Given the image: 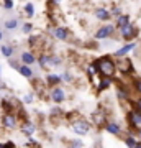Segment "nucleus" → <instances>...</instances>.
<instances>
[{
	"mask_svg": "<svg viewBox=\"0 0 141 148\" xmlns=\"http://www.w3.org/2000/svg\"><path fill=\"white\" fill-rule=\"evenodd\" d=\"M94 64H95V68H97V71H99V74L102 77H110L112 79L115 76V73L118 71L116 69V61H113L110 56H102Z\"/></svg>",
	"mask_w": 141,
	"mask_h": 148,
	"instance_id": "obj_1",
	"label": "nucleus"
},
{
	"mask_svg": "<svg viewBox=\"0 0 141 148\" xmlns=\"http://www.w3.org/2000/svg\"><path fill=\"white\" fill-rule=\"evenodd\" d=\"M71 127L77 135H87L90 132V122H87L85 119H74L71 122Z\"/></svg>",
	"mask_w": 141,
	"mask_h": 148,
	"instance_id": "obj_2",
	"label": "nucleus"
},
{
	"mask_svg": "<svg viewBox=\"0 0 141 148\" xmlns=\"http://www.w3.org/2000/svg\"><path fill=\"white\" fill-rule=\"evenodd\" d=\"M18 115L15 112H5L2 115V127L7 128V130H13V128L18 127Z\"/></svg>",
	"mask_w": 141,
	"mask_h": 148,
	"instance_id": "obj_3",
	"label": "nucleus"
},
{
	"mask_svg": "<svg viewBox=\"0 0 141 148\" xmlns=\"http://www.w3.org/2000/svg\"><path fill=\"white\" fill-rule=\"evenodd\" d=\"M49 97H51V101L54 102V104H61V102L66 101V90H64L63 87H59V86L51 87V90H49Z\"/></svg>",
	"mask_w": 141,
	"mask_h": 148,
	"instance_id": "obj_4",
	"label": "nucleus"
},
{
	"mask_svg": "<svg viewBox=\"0 0 141 148\" xmlns=\"http://www.w3.org/2000/svg\"><path fill=\"white\" fill-rule=\"evenodd\" d=\"M136 35H138V27L133 25V23L126 25L125 28H121V30H120V36L123 38L125 41H128V40H135Z\"/></svg>",
	"mask_w": 141,
	"mask_h": 148,
	"instance_id": "obj_5",
	"label": "nucleus"
},
{
	"mask_svg": "<svg viewBox=\"0 0 141 148\" xmlns=\"http://www.w3.org/2000/svg\"><path fill=\"white\" fill-rule=\"evenodd\" d=\"M116 27L113 25H105V27H100L97 32H95V40H105V38H110L113 33H115Z\"/></svg>",
	"mask_w": 141,
	"mask_h": 148,
	"instance_id": "obj_6",
	"label": "nucleus"
},
{
	"mask_svg": "<svg viewBox=\"0 0 141 148\" xmlns=\"http://www.w3.org/2000/svg\"><path fill=\"white\" fill-rule=\"evenodd\" d=\"M116 69L120 71L123 76H126V74H130L131 71H133V64H131V61L128 58H118V61H116Z\"/></svg>",
	"mask_w": 141,
	"mask_h": 148,
	"instance_id": "obj_7",
	"label": "nucleus"
},
{
	"mask_svg": "<svg viewBox=\"0 0 141 148\" xmlns=\"http://www.w3.org/2000/svg\"><path fill=\"white\" fill-rule=\"evenodd\" d=\"M51 35L54 40H61V41H66L69 38V30L67 28L61 27V25H56V27L51 28Z\"/></svg>",
	"mask_w": 141,
	"mask_h": 148,
	"instance_id": "obj_8",
	"label": "nucleus"
},
{
	"mask_svg": "<svg viewBox=\"0 0 141 148\" xmlns=\"http://www.w3.org/2000/svg\"><path fill=\"white\" fill-rule=\"evenodd\" d=\"M20 132L23 133V135H26V137H31V135L36 133V125H35L31 120H23L21 125H20Z\"/></svg>",
	"mask_w": 141,
	"mask_h": 148,
	"instance_id": "obj_9",
	"label": "nucleus"
},
{
	"mask_svg": "<svg viewBox=\"0 0 141 148\" xmlns=\"http://www.w3.org/2000/svg\"><path fill=\"white\" fill-rule=\"evenodd\" d=\"M128 119H130V123L133 125L135 128H140L141 127V112L133 109V110L128 114Z\"/></svg>",
	"mask_w": 141,
	"mask_h": 148,
	"instance_id": "obj_10",
	"label": "nucleus"
},
{
	"mask_svg": "<svg viewBox=\"0 0 141 148\" xmlns=\"http://www.w3.org/2000/svg\"><path fill=\"white\" fill-rule=\"evenodd\" d=\"M94 15H95V18L100 20V21H108L110 18L113 16V15H112V12L107 10V8H95Z\"/></svg>",
	"mask_w": 141,
	"mask_h": 148,
	"instance_id": "obj_11",
	"label": "nucleus"
},
{
	"mask_svg": "<svg viewBox=\"0 0 141 148\" xmlns=\"http://www.w3.org/2000/svg\"><path fill=\"white\" fill-rule=\"evenodd\" d=\"M105 130H107L110 135H120V133H121L120 123H116V122H112V120H108L107 123H105Z\"/></svg>",
	"mask_w": 141,
	"mask_h": 148,
	"instance_id": "obj_12",
	"label": "nucleus"
},
{
	"mask_svg": "<svg viewBox=\"0 0 141 148\" xmlns=\"http://www.w3.org/2000/svg\"><path fill=\"white\" fill-rule=\"evenodd\" d=\"M38 64L41 69H48V68H52L51 66V54H44L41 53L38 56Z\"/></svg>",
	"mask_w": 141,
	"mask_h": 148,
	"instance_id": "obj_13",
	"label": "nucleus"
},
{
	"mask_svg": "<svg viewBox=\"0 0 141 148\" xmlns=\"http://www.w3.org/2000/svg\"><path fill=\"white\" fill-rule=\"evenodd\" d=\"M135 48H136V43H128V45H125V46H121L120 49H116L115 56L116 58H123V56H126L130 51H133Z\"/></svg>",
	"mask_w": 141,
	"mask_h": 148,
	"instance_id": "obj_14",
	"label": "nucleus"
},
{
	"mask_svg": "<svg viewBox=\"0 0 141 148\" xmlns=\"http://www.w3.org/2000/svg\"><path fill=\"white\" fill-rule=\"evenodd\" d=\"M107 122H108V120L105 119V112L102 110V109L94 114V123L97 125V127H102V125L105 127V123H107Z\"/></svg>",
	"mask_w": 141,
	"mask_h": 148,
	"instance_id": "obj_15",
	"label": "nucleus"
},
{
	"mask_svg": "<svg viewBox=\"0 0 141 148\" xmlns=\"http://www.w3.org/2000/svg\"><path fill=\"white\" fill-rule=\"evenodd\" d=\"M20 59H21V63H23V64H28V66H31L35 61H38L31 51H23V53L20 54Z\"/></svg>",
	"mask_w": 141,
	"mask_h": 148,
	"instance_id": "obj_16",
	"label": "nucleus"
},
{
	"mask_svg": "<svg viewBox=\"0 0 141 148\" xmlns=\"http://www.w3.org/2000/svg\"><path fill=\"white\" fill-rule=\"evenodd\" d=\"M61 81H63V76H58V74H49L46 77V84L51 86V87H56V86L61 84Z\"/></svg>",
	"mask_w": 141,
	"mask_h": 148,
	"instance_id": "obj_17",
	"label": "nucleus"
},
{
	"mask_svg": "<svg viewBox=\"0 0 141 148\" xmlns=\"http://www.w3.org/2000/svg\"><path fill=\"white\" fill-rule=\"evenodd\" d=\"M131 21H130V16L128 15H120L118 18H116V30H121V28H125L126 25H130Z\"/></svg>",
	"mask_w": 141,
	"mask_h": 148,
	"instance_id": "obj_18",
	"label": "nucleus"
},
{
	"mask_svg": "<svg viewBox=\"0 0 141 148\" xmlns=\"http://www.w3.org/2000/svg\"><path fill=\"white\" fill-rule=\"evenodd\" d=\"M18 73H20L23 77H26V79H31L33 77V71L28 64H21L20 68H18Z\"/></svg>",
	"mask_w": 141,
	"mask_h": 148,
	"instance_id": "obj_19",
	"label": "nucleus"
},
{
	"mask_svg": "<svg viewBox=\"0 0 141 148\" xmlns=\"http://www.w3.org/2000/svg\"><path fill=\"white\" fill-rule=\"evenodd\" d=\"M110 84H112V79H110V77H102L99 86H97V90H99V92H104L105 89L110 87Z\"/></svg>",
	"mask_w": 141,
	"mask_h": 148,
	"instance_id": "obj_20",
	"label": "nucleus"
},
{
	"mask_svg": "<svg viewBox=\"0 0 141 148\" xmlns=\"http://www.w3.org/2000/svg\"><path fill=\"white\" fill-rule=\"evenodd\" d=\"M0 51H2V56H3V58H12V54H13V46H10V45H2Z\"/></svg>",
	"mask_w": 141,
	"mask_h": 148,
	"instance_id": "obj_21",
	"label": "nucleus"
},
{
	"mask_svg": "<svg viewBox=\"0 0 141 148\" xmlns=\"http://www.w3.org/2000/svg\"><path fill=\"white\" fill-rule=\"evenodd\" d=\"M136 143H138V142H136L135 137H131V135H126V137H125V145H126L128 148H135Z\"/></svg>",
	"mask_w": 141,
	"mask_h": 148,
	"instance_id": "obj_22",
	"label": "nucleus"
},
{
	"mask_svg": "<svg viewBox=\"0 0 141 148\" xmlns=\"http://www.w3.org/2000/svg\"><path fill=\"white\" fill-rule=\"evenodd\" d=\"M23 10H25V15L26 16H33V15H35V7H33V3H30V2L25 5Z\"/></svg>",
	"mask_w": 141,
	"mask_h": 148,
	"instance_id": "obj_23",
	"label": "nucleus"
},
{
	"mask_svg": "<svg viewBox=\"0 0 141 148\" xmlns=\"http://www.w3.org/2000/svg\"><path fill=\"white\" fill-rule=\"evenodd\" d=\"M16 27H18V20H15V18H13V20H7L5 21V28H7V30H15Z\"/></svg>",
	"mask_w": 141,
	"mask_h": 148,
	"instance_id": "obj_24",
	"label": "nucleus"
},
{
	"mask_svg": "<svg viewBox=\"0 0 141 148\" xmlns=\"http://www.w3.org/2000/svg\"><path fill=\"white\" fill-rule=\"evenodd\" d=\"M21 32L25 33V35H30V33L33 32V23H30V21L23 23V27H21Z\"/></svg>",
	"mask_w": 141,
	"mask_h": 148,
	"instance_id": "obj_25",
	"label": "nucleus"
},
{
	"mask_svg": "<svg viewBox=\"0 0 141 148\" xmlns=\"http://www.w3.org/2000/svg\"><path fill=\"white\" fill-rule=\"evenodd\" d=\"M61 63H63L61 56H58V54H51V66L52 68H54V66H59Z\"/></svg>",
	"mask_w": 141,
	"mask_h": 148,
	"instance_id": "obj_26",
	"label": "nucleus"
},
{
	"mask_svg": "<svg viewBox=\"0 0 141 148\" xmlns=\"http://www.w3.org/2000/svg\"><path fill=\"white\" fill-rule=\"evenodd\" d=\"M133 87H135V90L141 95V77H136V79L133 81Z\"/></svg>",
	"mask_w": 141,
	"mask_h": 148,
	"instance_id": "obj_27",
	"label": "nucleus"
},
{
	"mask_svg": "<svg viewBox=\"0 0 141 148\" xmlns=\"http://www.w3.org/2000/svg\"><path fill=\"white\" fill-rule=\"evenodd\" d=\"M2 7H3L5 10H12V8H13V0H3V2H2Z\"/></svg>",
	"mask_w": 141,
	"mask_h": 148,
	"instance_id": "obj_28",
	"label": "nucleus"
},
{
	"mask_svg": "<svg viewBox=\"0 0 141 148\" xmlns=\"http://www.w3.org/2000/svg\"><path fill=\"white\" fill-rule=\"evenodd\" d=\"M110 12H112V15H113V16H116V18H118L120 15H123V13H121V10L118 8V7H115V8H112Z\"/></svg>",
	"mask_w": 141,
	"mask_h": 148,
	"instance_id": "obj_29",
	"label": "nucleus"
},
{
	"mask_svg": "<svg viewBox=\"0 0 141 148\" xmlns=\"http://www.w3.org/2000/svg\"><path fill=\"white\" fill-rule=\"evenodd\" d=\"M0 148H15V143H13V142H5V143H0Z\"/></svg>",
	"mask_w": 141,
	"mask_h": 148,
	"instance_id": "obj_30",
	"label": "nucleus"
},
{
	"mask_svg": "<svg viewBox=\"0 0 141 148\" xmlns=\"http://www.w3.org/2000/svg\"><path fill=\"white\" fill-rule=\"evenodd\" d=\"M133 106H135L136 110H140V112H141V97H140V99H136V101L133 102Z\"/></svg>",
	"mask_w": 141,
	"mask_h": 148,
	"instance_id": "obj_31",
	"label": "nucleus"
},
{
	"mask_svg": "<svg viewBox=\"0 0 141 148\" xmlns=\"http://www.w3.org/2000/svg\"><path fill=\"white\" fill-rule=\"evenodd\" d=\"M33 99H35V97H33V94H26L25 95V104H31Z\"/></svg>",
	"mask_w": 141,
	"mask_h": 148,
	"instance_id": "obj_32",
	"label": "nucleus"
},
{
	"mask_svg": "<svg viewBox=\"0 0 141 148\" xmlns=\"http://www.w3.org/2000/svg\"><path fill=\"white\" fill-rule=\"evenodd\" d=\"M51 115L52 117H56V115H61V109H58V107H54L51 110Z\"/></svg>",
	"mask_w": 141,
	"mask_h": 148,
	"instance_id": "obj_33",
	"label": "nucleus"
},
{
	"mask_svg": "<svg viewBox=\"0 0 141 148\" xmlns=\"http://www.w3.org/2000/svg\"><path fill=\"white\" fill-rule=\"evenodd\" d=\"M63 79L67 81V82H71V81H72V76H71L69 73H64V74H63Z\"/></svg>",
	"mask_w": 141,
	"mask_h": 148,
	"instance_id": "obj_34",
	"label": "nucleus"
},
{
	"mask_svg": "<svg viewBox=\"0 0 141 148\" xmlns=\"http://www.w3.org/2000/svg\"><path fill=\"white\" fill-rule=\"evenodd\" d=\"M94 148H104V147H102V143L99 142V143H95V147H94Z\"/></svg>",
	"mask_w": 141,
	"mask_h": 148,
	"instance_id": "obj_35",
	"label": "nucleus"
},
{
	"mask_svg": "<svg viewBox=\"0 0 141 148\" xmlns=\"http://www.w3.org/2000/svg\"><path fill=\"white\" fill-rule=\"evenodd\" d=\"M136 135H138V137L141 138V128H138V130H136Z\"/></svg>",
	"mask_w": 141,
	"mask_h": 148,
	"instance_id": "obj_36",
	"label": "nucleus"
},
{
	"mask_svg": "<svg viewBox=\"0 0 141 148\" xmlns=\"http://www.w3.org/2000/svg\"><path fill=\"white\" fill-rule=\"evenodd\" d=\"M135 148H141V142H138V143H136V147Z\"/></svg>",
	"mask_w": 141,
	"mask_h": 148,
	"instance_id": "obj_37",
	"label": "nucleus"
},
{
	"mask_svg": "<svg viewBox=\"0 0 141 148\" xmlns=\"http://www.w3.org/2000/svg\"><path fill=\"white\" fill-rule=\"evenodd\" d=\"M2 38H3V33H2V32H0V40H2Z\"/></svg>",
	"mask_w": 141,
	"mask_h": 148,
	"instance_id": "obj_38",
	"label": "nucleus"
},
{
	"mask_svg": "<svg viewBox=\"0 0 141 148\" xmlns=\"http://www.w3.org/2000/svg\"><path fill=\"white\" fill-rule=\"evenodd\" d=\"M33 148H41V147H40V145H38V147H33Z\"/></svg>",
	"mask_w": 141,
	"mask_h": 148,
	"instance_id": "obj_39",
	"label": "nucleus"
}]
</instances>
